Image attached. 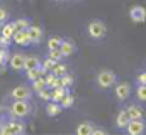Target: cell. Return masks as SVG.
I'll use <instances>...</instances> for the list:
<instances>
[{"instance_id":"6da1fadb","label":"cell","mask_w":146,"mask_h":135,"mask_svg":"<svg viewBox=\"0 0 146 135\" xmlns=\"http://www.w3.org/2000/svg\"><path fill=\"white\" fill-rule=\"evenodd\" d=\"M33 103L31 100H14L12 105L9 106V117H14V118H27L33 115Z\"/></svg>"},{"instance_id":"7a4b0ae2","label":"cell","mask_w":146,"mask_h":135,"mask_svg":"<svg viewBox=\"0 0 146 135\" xmlns=\"http://www.w3.org/2000/svg\"><path fill=\"white\" fill-rule=\"evenodd\" d=\"M26 132V123L21 122V118L10 117L9 122L0 125V135H22Z\"/></svg>"},{"instance_id":"3957f363","label":"cell","mask_w":146,"mask_h":135,"mask_svg":"<svg viewBox=\"0 0 146 135\" xmlns=\"http://www.w3.org/2000/svg\"><path fill=\"white\" fill-rule=\"evenodd\" d=\"M87 34H88L90 39H95V41L104 39L106 34H107V26H106L102 20L94 19V20H90L88 26H87Z\"/></svg>"},{"instance_id":"277c9868","label":"cell","mask_w":146,"mask_h":135,"mask_svg":"<svg viewBox=\"0 0 146 135\" xmlns=\"http://www.w3.org/2000/svg\"><path fill=\"white\" fill-rule=\"evenodd\" d=\"M95 81H97V86H99L100 90H109V88H112V86L115 85L117 76H115V73L110 71V69H102V71H99Z\"/></svg>"},{"instance_id":"5b68a950","label":"cell","mask_w":146,"mask_h":135,"mask_svg":"<svg viewBox=\"0 0 146 135\" xmlns=\"http://www.w3.org/2000/svg\"><path fill=\"white\" fill-rule=\"evenodd\" d=\"M31 96H33V88H29L26 85H19V86L12 88L10 93H9V98L12 101L14 100H31Z\"/></svg>"},{"instance_id":"8992f818","label":"cell","mask_w":146,"mask_h":135,"mask_svg":"<svg viewBox=\"0 0 146 135\" xmlns=\"http://www.w3.org/2000/svg\"><path fill=\"white\" fill-rule=\"evenodd\" d=\"M9 66H10V69H14L15 73L24 71V68H26V54L24 52H14V54H10Z\"/></svg>"},{"instance_id":"52a82bcc","label":"cell","mask_w":146,"mask_h":135,"mask_svg":"<svg viewBox=\"0 0 146 135\" xmlns=\"http://www.w3.org/2000/svg\"><path fill=\"white\" fill-rule=\"evenodd\" d=\"M114 95H115V98L117 101H126L129 96H131V85L129 83H115V86H114Z\"/></svg>"},{"instance_id":"ba28073f","label":"cell","mask_w":146,"mask_h":135,"mask_svg":"<svg viewBox=\"0 0 146 135\" xmlns=\"http://www.w3.org/2000/svg\"><path fill=\"white\" fill-rule=\"evenodd\" d=\"M12 41L17 46H29V44H33V37H31L29 29H17L14 37H12Z\"/></svg>"},{"instance_id":"9c48e42d","label":"cell","mask_w":146,"mask_h":135,"mask_svg":"<svg viewBox=\"0 0 146 135\" xmlns=\"http://www.w3.org/2000/svg\"><path fill=\"white\" fill-rule=\"evenodd\" d=\"M129 19L134 24H143L146 20V9L143 5H133L129 9Z\"/></svg>"},{"instance_id":"30bf717a","label":"cell","mask_w":146,"mask_h":135,"mask_svg":"<svg viewBox=\"0 0 146 135\" xmlns=\"http://www.w3.org/2000/svg\"><path fill=\"white\" fill-rule=\"evenodd\" d=\"M146 130V123L143 118L139 120H129L127 127H126V132L129 135H143Z\"/></svg>"},{"instance_id":"8fae6325","label":"cell","mask_w":146,"mask_h":135,"mask_svg":"<svg viewBox=\"0 0 146 135\" xmlns=\"http://www.w3.org/2000/svg\"><path fill=\"white\" fill-rule=\"evenodd\" d=\"M61 52H63V56L65 58H70L73 56L75 52H76V44H75V41L70 39V37H63V42H61Z\"/></svg>"},{"instance_id":"7c38bea8","label":"cell","mask_w":146,"mask_h":135,"mask_svg":"<svg viewBox=\"0 0 146 135\" xmlns=\"http://www.w3.org/2000/svg\"><path fill=\"white\" fill-rule=\"evenodd\" d=\"M63 111V106L60 101H46V115L48 117H58Z\"/></svg>"},{"instance_id":"4fadbf2b","label":"cell","mask_w":146,"mask_h":135,"mask_svg":"<svg viewBox=\"0 0 146 135\" xmlns=\"http://www.w3.org/2000/svg\"><path fill=\"white\" fill-rule=\"evenodd\" d=\"M129 120H131V118H129L127 111H126V110H121V111L117 113V117H115V128H117V130H126Z\"/></svg>"},{"instance_id":"5bb4252c","label":"cell","mask_w":146,"mask_h":135,"mask_svg":"<svg viewBox=\"0 0 146 135\" xmlns=\"http://www.w3.org/2000/svg\"><path fill=\"white\" fill-rule=\"evenodd\" d=\"M126 111H127V115H129V118H131V120H139V118H143V117H145L143 108H141L139 105H136V103L129 105V106L126 108Z\"/></svg>"},{"instance_id":"9a60e30c","label":"cell","mask_w":146,"mask_h":135,"mask_svg":"<svg viewBox=\"0 0 146 135\" xmlns=\"http://www.w3.org/2000/svg\"><path fill=\"white\" fill-rule=\"evenodd\" d=\"M29 32H31V37H33V44H41L42 37H44V31L41 26H31L29 27Z\"/></svg>"},{"instance_id":"2e32d148","label":"cell","mask_w":146,"mask_h":135,"mask_svg":"<svg viewBox=\"0 0 146 135\" xmlns=\"http://www.w3.org/2000/svg\"><path fill=\"white\" fill-rule=\"evenodd\" d=\"M92 132H94V125L90 122H80L75 128L76 135H92Z\"/></svg>"},{"instance_id":"e0dca14e","label":"cell","mask_w":146,"mask_h":135,"mask_svg":"<svg viewBox=\"0 0 146 135\" xmlns=\"http://www.w3.org/2000/svg\"><path fill=\"white\" fill-rule=\"evenodd\" d=\"M15 31H17L15 22H5V24L2 26V29H0V34L5 35V37H9V39H12L14 34H15Z\"/></svg>"},{"instance_id":"ac0fdd59","label":"cell","mask_w":146,"mask_h":135,"mask_svg":"<svg viewBox=\"0 0 146 135\" xmlns=\"http://www.w3.org/2000/svg\"><path fill=\"white\" fill-rule=\"evenodd\" d=\"M68 93H70L68 88H65V86H56V88H53V96H51V100L53 101H61Z\"/></svg>"},{"instance_id":"d6986e66","label":"cell","mask_w":146,"mask_h":135,"mask_svg":"<svg viewBox=\"0 0 146 135\" xmlns=\"http://www.w3.org/2000/svg\"><path fill=\"white\" fill-rule=\"evenodd\" d=\"M41 59L37 58V56H26V68H24V71H27V69H37V68H41Z\"/></svg>"},{"instance_id":"ffe728a7","label":"cell","mask_w":146,"mask_h":135,"mask_svg":"<svg viewBox=\"0 0 146 135\" xmlns=\"http://www.w3.org/2000/svg\"><path fill=\"white\" fill-rule=\"evenodd\" d=\"M61 42H63V37H60V35H51V37L46 41L48 51H49V49H60V47H61Z\"/></svg>"},{"instance_id":"44dd1931","label":"cell","mask_w":146,"mask_h":135,"mask_svg":"<svg viewBox=\"0 0 146 135\" xmlns=\"http://www.w3.org/2000/svg\"><path fill=\"white\" fill-rule=\"evenodd\" d=\"M44 78H46V85H48V88H51V90H53V88L60 86V76H56L53 71H49Z\"/></svg>"},{"instance_id":"7402d4cb","label":"cell","mask_w":146,"mask_h":135,"mask_svg":"<svg viewBox=\"0 0 146 135\" xmlns=\"http://www.w3.org/2000/svg\"><path fill=\"white\" fill-rule=\"evenodd\" d=\"M46 86H48V85H46V78H44V76L37 78L36 81H33V83H31V88H33V91H34V93H39V91H41V90H44Z\"/></svg>"},{"instance_id":"603a6c76","label":"cell","mask_w":146,"mask_h":135,"mask_svg":"<svg viewBox=\"0 0 146 135\" xmlns=\"http://www.w3.org/2000/svg\"><path fill=\"white\" fill-rule=\"evenodd\" d=\"M73 81H75L73 76L68 74V73H65L63 76H60V86H65V88H68V90L73 86Z\"/></svg>"},{"instance_id":"cb8c5ba5","label":"cell","mask_w":146,"mask_h":135,"mask_svg":"<svg viewBox=\"0 0 146 135\" xmlns=\"http://www.w3.org/2000/svg\"><path fill=\"white\" fill-rule=\"evenodd\" d=\"M53 73H54L56 76H63L65 73H68V66H66L63 61H58V63L54 64V68H53Z\"/></svg>"},{"instance_id":"d4e9b609","label":"cell","mask_w":146,"mask_h":135,"mask_svg":"<svg viewBox=\"0 0 146 135\" xmlns=\"http://www.w3.org/2000/svg\"><path fill=\"white\" fill-rule=\"evenodd\" d=\"M48 58H51L53 61H56V63H58V61H63V58H65V56H63L61 49H49V51H48Z\"/></svg>"},{"instance_id":"484cf974","label":"cell","mask_w":146,"mask_h":135,"mask_svg":"<svg viewBox=\"0 0 146 135\" xmlns=\"http://www.w3.org/2000/svg\"><path fill=\"white\" fill-rule=\"evenodd\" d=\"M37 96H39V98H41L42 101H51V96H53V90L46 86L44 90H41V91L37 93Z\"/></svg>"},{"instance_id":"4316f807","label":"cell","mask_w":146,"mask_h":135,"mask_svg":"<svg viewBox=\"0 0 146 135\" xmlns=\"http://www.w3.org/2000/svg\"><path fill=\"white\" fill-rule=\"evenodd\" d=\"M61 103V106H63V110H66V108H72L73 106V103H75V96H73L72 93H68L63 100L60 101Z\"/></svg>"},{"instance_id":"83f0119b","label":"cell","mask_w":146,"mask_h":135,"mask_svg":"<svg viewBox=\"0 0 146 135\" xmlns=\"http://www.w3.org/2000/svg\"><path fill=\"white\" fill-rule=\"evenodd\" d=\"M14 22H15V27H17V29H29V27L33 26V22H31L29 19H24V17H22V19H17V20H14Z\"/></svg>"},{"instance_id":"f1b7e54d","label":"cell","mask_w":146,"mask_h":135,"mask_svg":"<svg viewBox=\"0 0 146 135\" xmlns=\"http://www.w3.org/2000/svg\"><path fill=\"white\" fill-rule=\"evenodd\" d=\"M26 78L33 83V81H36L37 78H41V73H39V68L37 69H27L26 71Z\"/></svg>"},{"instance_id":"f546056e","label":"cell","mask_w":146,"mask_h":135,"mask_svg":"<svg viewBox=\"0 0 146 135\" xmlns=\"http://www.w3.org/2000/svg\"><path fill=\"white\" fill-rule=\"evenodd\" d=\"M136 96L139 101H146V85H138L136 86Z\"/></svg>"},{"instance_id":"4dcf8cb0","label":"cell","mask_w":146,"mask_h":135,"mask_svg":"<svg viewBox=\"0 0 146 135\" xmlns=\"http://www.w3.org/2000/svg\"><path fill=\"white\" fill-rule=\"evenodd\" d=\"M9 58H10V52H9V49H3V47H0V68L5 66V63H9Z\"/></svg>"},{"instance_id":"1f68e13d","label":"cell","mask_w":146,"mask_h":135,"mask_svg":"<svg viewBox=\"0 0 146 135\" xmlns=\"http://www.w3.org/2000/svg\"><path fill=\"white\" fill-rule=\"evenodd\" d=\"M12 39H9V37H5V35H2L0 34V47H3V49H9L10 46H12Z\"/></svg>"},{"instance_id":"d6a6232c","label":"cell","mask_w":146,"mask_h":135,"mask_svg":"<svg viewBox=\"0 0 146 135\" xmlns=\"http://www.w3.org/2000/svg\"><path fill=\"white\" fill-rule=\"evenodd\" d=\"M54 64H56V61H53L51 58H46V59L42 61V66L46 68L48 71H53V68H54Z\"/></svg>"},{"instance_id":"836d02e7","label":"cell","mask_w":146,"mask_h":135,"mask_svg":"<svg viewBox=\"0 0 146 135\" xmlns=\"http://www.w3.org/2000/svg\"><path fill=\"white\" fill-rule=\"evenodd\" d=\"M5 22H9V12L0 7V26H3Z\"/></svg>"},{"instance_id":"e575fe53","label":"cell","mask_w":146,"mask_h":135,"mask_svg":"<svg viewBox=\"0 0 146 135\" xmlns=\"http://www.w3.org/2000/svg\"><path fill=\"white\" fill-rule=\"evenodd\" d=\"M136 85H146V71L136 76Z\"/></svg>"},{"instance_id":"d590c367","label":"cell","mask_w":146,"mask_h":135,"mask_svg":"<svg viewBox=\"0 0 146 135\" xmlns=\"http://www.w3.org/2000/svg\"><path fill=\"white\" fill-rule=\"evenodd\" d=\"M92 135H107V130H106V128H97V127H94Z\"/></svg>"},{"instance_id":"8d00e7d4","label":"cell","mask_w":146,"mask_h":135,"mask_svg":"<svg viewBox=\"0 0 146 135\" xmlns=\"http://www.w3.org/2000/svg\"><path fill=\"white\" fill-rule=\"evenodd\" d=\"M54 2H65V0H54Z\"/></svg>"},{"instance_id":"74e56055","label":"cell","mask_w":146,"mask_h":135,"mask_svg":"<svg viewBox=\"0 0 146 135\" xmlns=\"http://www.w3.org/2000/svg\"><path fill=\"white\" fill-rule=\"evenodd\" d=\"M72 2H80V0H72Z\"/></svg>"},{"instance_id":"f35d334b","label":"cell","mask_w":146,"mask_h":135,"mask_svg":"<svg viewBox=\"0 0 146 135\" xmlns=\"http://www.w3.org/2000/svg\"><path fill=\"white\" fill-rule=\"evenodd\" d=\"M0 29H2V26H0Z\"/></svg>"},{"instance_id":"ab89813d","label":"cell","mask_w":146,"mask_h":135,"mask_svg":"<svg viewBox=\"0 0 146 135\" xmlns=\"http://www.w3.org/2000/svg\"><path fill=\"white\" fill-rule=\"evenodd\" d=\"M145 68H146V66H145Z\"/></svg>"}]
</instances>
